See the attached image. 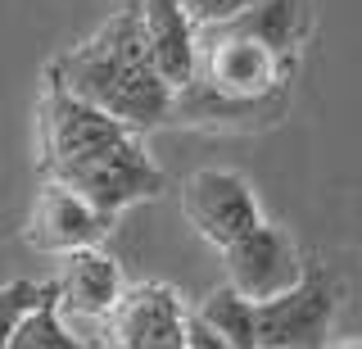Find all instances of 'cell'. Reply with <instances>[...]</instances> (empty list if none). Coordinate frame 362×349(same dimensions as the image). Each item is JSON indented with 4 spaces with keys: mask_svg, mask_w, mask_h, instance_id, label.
<instances>
[{
    "mask_svg": "<svg viewBox=\"0 0 362 349\" xmlns=\"http://www.w3.org/2000/svg\"><path fill=\"white\" fill-rule=\"evenodd\" d=\"M37 137L41 173L50 182L73 186L109 218H118L141 200H154L168 186L163 168L145 150V132L86 105L50 73H45V91L37 105Z\"/></svg>",
    "mask_w": 362,
    "mask_h": 349,
    "instance_id": "1",
    "label": "cell"
},
{
    "mask_svg": "<svg viewBox=\"0 0 362 349\" xmlns=\"http://www.w3.org/2000/svg\"><path fill=\"white\" fill-rule=\"evenodd\" d=\"M50 77L136 132L158 127L177 109V91L154 69L150 41H145L141 0H122L82 46L50 64Z\"/></svg>",
    "mask_w": 362,
    "mask_h": 349,
    "instance_id": "2",
    "label": "cell"
},
{
    "mask_svg": "<svg viewBox=\"0 0 362 349\" xmlns=\"http://www.w3.org/2000/svg\"><path fill=\"white\" fill-rule=\"evenodd\" d=\"M199 77L204 91L218 96L222 105L254 109L263 100L276 96V86L286 82L290 59L276 46H267L263 37H254L240 23L222 28H199Z\"/></svg>",
    "mask_w": 362,
    "mask_h": 349,
    "instance_id": "3",
    "label": "cell"
},
{
    "mask_svg": "<svg viewBox=\"0 0 362 349\" xmlns=\"http://www.w3.org/2000/svg\"><path fill=\"white\" fill-rule=\"evenodd\" d=\"M181 213L195 227V236H204L209 245H235L245 231H254L263 222L254 186L245 182L231 168H199L181 182Z\"/></svg>",
    "mask_w": 362,
    "mask_h": 349,
    "instance_id": "4",
    "label": "cell"
},
{
    "mask_svg": "<svg viewBox=\"0 0 362 349\" xmlns=\"http://www.w3.org/2000/svg\"><path fill=\"white\" fill-rule=\"evenodd\" d=\"M335 281L303 273L290 290L258 304V349H326L335 326Z\"/></svg>",
    "mask_w": 362,
    "mask_h": 349,
    "instance_id": "5",
    "label": "cell"
},
{
    "mask_svg": "<svg viewBox=\"0 0 362 349\" xmlns=\"http://www.w3.org/2000/svg\"><path fill=\"white\" fill-rule=\"evenodd\" d=\"M186 304L163 281L127 286L105 318L109 349H186Z\"/></svg>",
    "mask_w": 362,
    "mask_h": 349,
    "instance_id": "6",
    "label": "cell"
},
{
    "mask_svg": "<svg viewBox=\"0 0 362 349\" xmlns=\"http://www.w3.org/2000/svg\"><path fill=\"white\" fill-rule=\"evenodd\" d=\"M222 263H226V281L254 304L276 299L281 290H290L294 281L308 273L303 258H299V245H294L290 231L276 227V222H258V227L245 231L235 245H226Z\"/></svg>",
    "mask_w": 362,
    "mask_h": 349,
    "instance_id": "7",
    "label": "cell"
},
{
    "mask_svg": "<svg viewBox=\"0 0 362 349\" xmlns=\"http://www.w3.org/2000/svg\"><path fill=\"white\" fill-rule=\"evenodd\" d=\"M113 227L109 213H100L90 200H82L73 186L50 182L45 177L37 200L28 209V245L41 254H73V250H90V245L105 241V231Z\"/></svg>",
    "mask_w": 362,
    "mask_h": 349,
    "instance_id": "8",
    "label": "cell"
},
{
    "mask_svg": "<svg viewBox=\"0 0 362 349\" xmlns=\"http://www.w3.org/2000/svg\"><path fill=\"white\" fill-rule=\"evenodd\" d=\"M50 290H54V304H59L64 318L105 322L113 313V304L122 299L127 281H122L118 258L105 254L100 245H90V250L59 254V273H54Z\"/></svg>",
    "mask_w": 362,
    "mask_h": 349,
    "instance_id": "9",
    "label": "cell"
},
{
    "mask_svg": "<svg viewBox=\"0 0 362 349\" xmlns=\"http://www.w3.org/2000/svg\"><path fill=\"white\" fill-rule=\"evenodd\" d=\"M145 18V41H150L154 69L163 73V82L181 96L186 86H195L199 77V23L190 18V9L181 0H141Z\"/></svg>",
    "mask_w": 362,
    "mask_h": 349,
    "instance_id": "10",
    "label": "cell"
},
{
    "mask_svg": "<svg viewBox=\"0 0 362 349\" xmlns=\"http://www.w3.org/2000/svg\"><path fill=\"white\" fill-rule=\"evenodd\" d=\"M195 318L209 326V331H218L226 345H235V349H258V304L245 299L240 290L231 286V281L204 295V304L195 309Z\"/></svg>",
    "mask_w": 362,
    "mask_h": 349,
    "instance_id": "11",
    "label": "cell"
},
{
    "mask_svg": "<svg viewBox=\"0 0 362 349\" xmlns=\"http://www.w3.org/2000/svg\"><path fill=\"white\" fill-rule=\"evenodd\" d=\"M9 349H86V341H77V336L68 331L59 304H54V290H50V295L18 322V331L9 336Z\"/></svg>",
    "mask_w": 362,
    "mask_h": 349,
    "instance_id": "12",
    "label": "cell"
},
{
    "mask_svg": "<svg viewBox=\"0 0 362 349\" xmlns=\"http://www.w3.org/2000/svg\"><path fill=\"white\" fill-rule=\"evenodd\" d=\"M45 295H50V286H37V281H9V286H0V349H9V336L18 331V322Z\"/></svg>",
    "mask_w": 362,
    "mask_h": 349,
    "instance_id": "13",
    "label": "cell"
},
{
    "mask_svg": "<svg viewBox=\"0 0 362 349\" xmlns=\"http://www.w3.org/2000/svg\"><path fill=\"white\" fill-rule=\"evenodd\" d=\"M181 5L190 9V18H195L199 28H222V23H231V18L249 14L254 5H263V0H181Z\"/></svg>",
    "mask_w": 362,
    "mask_h": 349,
    "instance_id": "14",
    "label": "cell"
},
{
    "mask_svg": "<svg viewBox=\"0 0 362 349\" xmlns=\"http://www.w3.org/2000/svg\"><path fill=\"white\" fill-rule=\"evenodd\" d=\"M186 349H235V345H226L218 331H209V326L190 313V322H186Z\"/></svg>",
    "mask_w": 362,
    "mask_h": 349,
    "instance_id": "15",
    "label": "cell"
},
{
    "mask_svg": "<svg viewBox=\"0 0 362 349\" xmlns=\"http://www.w3.org/2000/svg\"><path fill=\"white\" fill-rule=\"evenodd\" d=\"M326 349H362V336H331Z\"/></svg>",
    "mask_w": 362,
    "mask_h": 349,
    "instance_id": "16",
    "label": "cell"
},
{
    "mask_svg": "<svg viewBox=\"0 0 362 349\" xmlns=\"http://www.w3.org/2000/svg\"><path fill=\"white\" fill-rule=\"evenodd\" d=\"M86 349H95V345H86Z\"/></svg>",
    "mask_w": 362,
    "mask_h": 349,
    "instance_id": "17",
    "label": "cell"
}]
</instances>
